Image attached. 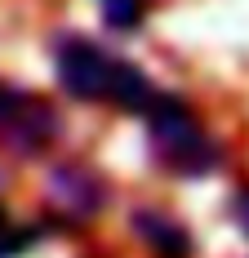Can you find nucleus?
I'll use <instances>...</instances> for the list:
<instances>
[{
    "label": "nucleus",
    "mask_w": 249,
    "mask_h": 258,
    "mask_svg": "<svg viewBox=\"0 0 249 258\" xmlns=\"http://www.w3.org/2000/svg\"><path fill=\"white\" fill-rule=\"evenodd\" d=\"M98 18H102L107 31L129 36V31H138L143 18H147V0H98Z\"/></svg>",
    "instance_id": "7"
},
{
    "label": "nucleus",
    "mask_w": 249,
    "mask_h": 258,
    "mask_svg": "<svg viewBox=\"0 0 249 258\" xmlns=\"http://www.w3.org/2000/svg\"><path fill=\"white\" fill-rule=\"evenodd\" d=\"M45 232H49L45 223H23L0 205V258H23L27 249H36L45 240Z\"/></svg>",
    "instance_id": "6"
},
{
    "label": "nucleus",
    "mask_w": 249,
    "mask_h": 258,
    "mask_svg": "<svg viewBox=\"0 0 249 258\" xmlns=\"http://www.w3.org/2000/svg\"><path fill=\"white\" fill-rule=\"evenodd\" d=\"M45 205H49V227L63 232H80L89 223H98L107 205H111V182L102 178V169H94L89 160H58L49 165V178H45Z\"/></svg>",
    "instance_id": "4"
},
{
    "label": "nucleus",
    "mask_w": 249,
    "mask_h": 258,
    "mask_svg": "<svg viewBox=\"0 0 249 258\" xmlns=\"http://www.w3.org/2000/svg\"><path fill=\"white\" fill-rule=\"evenodd\" d=\"M49 58H53V80L72 103L116 107L129 116H143L151 98L160 94L138 62L120 58L111 45L80 36V31H58L49 45Z\"/></svg>",
    "instance_id": "1"
},
{
    "label": "nucleus",
    "mask_w": 249,
    "mask_h": 258,
    "mask_svg": "<svg viewBox=\"0 0 249 258\" xmlns=\"http://www.w3.org/2000/svg\"><path fill=\"white\" fill-rule=\"evenodd\" d=\"M227 214H231V223H236V232L249 240V182H240L236 191H231V201H227Z\"/></svg>",
    "instance_id": "8"
},
{
    "label": "nucleus",
    "mask_w": 249,
    "mask_h": 258,
    "mask_svg": "<svg viewBox=\"0 0 249 258\" xmlns=\"http://www.w3.org/2000/svg\"><path fill=\"white\" fill-rule=\"evenodd\" d=\"M138 120L147 129L151 160H156L169 178L200 182V178L218 174L227 165V152H223V143H218V134L200 120V111L187 103V98H178L169 89H160Z\"/></svg>",
    "instance_id": "2"
},
{
    "label": "nucleus",
    "mask_w": 249,
    "mask_h": 258,
    "mask_svg": "<svg viewBox=\"0 0 249 258\" xmlns=\"http://www.w3.org/2000/svg\"><path fill=\"white\" fill-rule=\"evenodd\" d=\"M129 236L151 258H196V236L187 223L160 205H134L129 209Z\"/></svg>",
    "instance_id": "5"
},
{
    "label": "nucleus",
    "mask_w": 249,
    "mask_h": 258,
    "mask_svg": "<svg viewBox=\"0 0 249 258\" xmlns=\"http://www.w3.org/2000/svg\"><path fill=\"white\" fill-rule=\"evenodd\" d=\"M63 138V111L23 85L0 80V152L14 160H40Z\"/></svg>",
    "instance_id": "3"
}]
</instances>
